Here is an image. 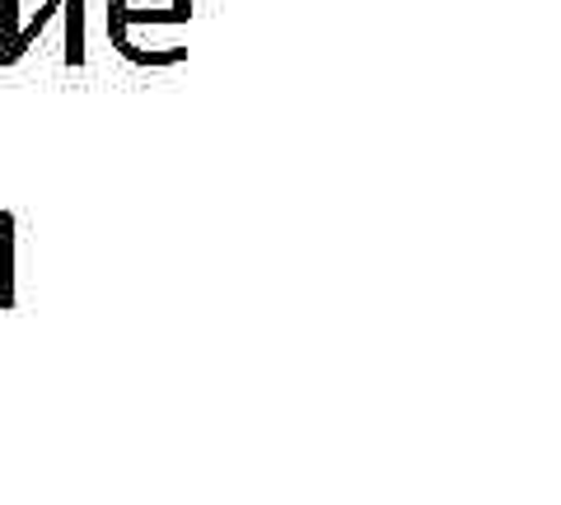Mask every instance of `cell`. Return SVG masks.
Wrapping results in <instances>:
<instances>
[{"label": "cell", "instance_id": "obj_1", "mask_svg": "<svg viewBox=\"0 0 561 505\" xmlns=\"http://www.w3.org/2000/svg\"><path fill=\"white\" fill-rule=\"evenodd\" d=\"M57 5H66V0H47V10H38V20H33V24H28L24 33H20V38H14V47H10V57H5V61H0V66H14V61H20V57H24V51H28V43H33V33H38V28L47 24V14H51V10H57Z\"/></svg>", "mask_w": 561, "mask_h": 505}]
</instances>
